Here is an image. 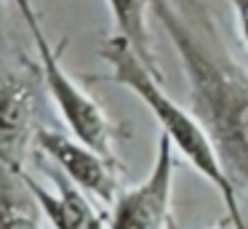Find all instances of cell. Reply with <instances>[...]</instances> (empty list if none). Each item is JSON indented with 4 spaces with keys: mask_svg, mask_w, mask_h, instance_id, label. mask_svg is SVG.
<instances>
[{
    "mask_svg": "<svg viewBox=\"0 0 248 229\" xmlns=\"http://www.w3.org/2000/svg\"><path fill=\"white\" fill-rule=\"evenodd\" d=\"M176 173V149L166 136H157L155 160L144 179L123 189L109 211V229H171V197Z\"/></svg>",
    "mask_w": 248,
    "mask_h": 229,
    "instance_id": "277c9868",
    "label": "cell"
},
{
    "mask_svg": "<svg viewBox=\"0 0 248 229\" xmlns=\"http://www.w3.org/2000/svg\"><path fill=\"white\" fill-rule=\"evenodd\" d=\"M227 218H230L232 229H248V227H246V218H243V213H240V205L227 208ZM216 229H224V227H216Z\"/></svg>",
    "mask_w": 248,
    "mask_h": 229,
    "instance_id": "8fae6325",
    "label": "cell"
},
{
    "mask_svg": "<svg viewBox=\"0 0 248 229\" xmlns=\"http://www.w3.org/2000/svg\"><path fill=\"white\" fill-rule=\"evenodd\" d=\"M0 5H3V0H0Z\"/></svg>",
    "mask_w": 248,
    "mask_h": 229,
    "instance_id": "4fadbf2b",
    "label": "cell"
},
{
    "mask_svg": "<svg viewBox=\"0 0 248 229\" xmlns=\"http://www.w3.org/2000/svg\"><path fill=\"white\" fill-rule=\"evenodd\" d=\"M171 229H182V227H176V221H173V224H171Z\"/></svg>",
    "mask_w": 248,
    "mask_h": 229,
    "instance_id": "7c38bea8",
    "label": "cell"
},
{
    "mask_svg": "<svg viewBox=\"0 0 248 229\" xmlns=\"http://www.w3.org/2000/svg\"><path fill=\"white\" fill-rule=\"evenodd\" d=\"M232 8H235V19H237V27H240V35L248 46V0H230Z\"/></svg>",
    "mask_w": 248,
    "mask_h": 229,
    "instance_id": "30bf717a",
    "label": "cell"
},
{
    "mask_svg": "<svg viewBox=\"0 0 248 229\" xmlns=\"http://www.w3.org/2000/svg\"><path fill=\"white\" fill-rule=\"evenodd\" d=\"M35 147L62 170L67 181H72L88 197L104 202V205H112L118 200V160L104 157L88 144L78 141L75 136L54 131V128H40L35 136Z\"/></svg>",
    "mask_w": 248,
    "mask_h": 229,
    "instance_id": "8992f818",
    "label": "cell"
},
{
    "mask_svg": "<svg viewBox=\"0 0 248 229\" xmlns=\"http://www.w3.org/2000/svg\"><path fill=\"white\" fill-rule=\"evenodd\" d=\"M14 3H16L19 14H22L24 24L30 30L32 46L38 51L40 80H43L46 91L54 99V107L62 115L64 125L70 128V136L88 144V147L96 149L104 157L115 160V136H118V131H115L112 120L102 109V104L93 96H88L83 91V85H78V80L64 69V64H62V48H56L51 43V37L46 35L32 0H14Z\"/></svg>",
    "mask_w": 248,
    "mask_h": 229,
    "instance_id": "3957f363",
    "label": "cell"
},
{
    "mask_svg": "<svg viewBox=\"0 0 248 229\" xmlns=\"http://www.w3.org/2000/svg\"><path fill=\"white\" fill-rule=\"evenodd\" d=\"M24 173L0 163V229H43L46 216Z\"/></svg>",
    "mask_w": 248,
    "mask_h": 229,
    "instance_id": "ba28073f",
    "label": "cell"
},
{
    "mask_svg": "<svg viewBox=\"0 0 248 229\" xmlns=\"http://www.w3.org/2000/svg\"><path fill=\"white\" fill-rule=\"evenodd\" d=\"M102 61L109 67L107 80L128 88L131 93H136L141 99V104L152 112V117L160 125V136H166L173 144L179 154L214 186L224 200V208L240 205L237 200V189L232 186V181L227 179L224 168L219 163L214 144L208 141L203 125L198 122V117L189 109L179 107L171 96L163 91L160 77L152 67H147L139 59V53L131 48V43L120 35H109L99 48Z\"/></svg>",
    "mask_w": 248,
    "mask_h": 229,
    "instance_id": "7a4b0ae2",
    "label": "cell"
},
{
    "mask_svg": "<svg viewBox=\"0 0 248 229\" xmlns=\"http://www.w3.org/2000/svg\"><path fill=\"white\" fill-rule=\"evenodd\" d=\"M107 8L112 14V21L118 27L115 35L125 37L131 43L139 59L152 67L157 75V59L152 51V37H150V24H147V14H150V0H107Z\"/></svg>",
    "mask_w": 248,
    "mask_h": 229,
    "instance_id": "9c48e42d",
    "label": "cell"
},
{
    "mask_svg": "<svg viewBox=\"0 0 248 229\" xmlns=\"http://www.w3.org/2000/svg\"><path fill=\"white\" fill-rule=\"evenodd\" d=\"M38 77L40 72L0 64V163L24 170L38 136Z\"/></svg>",
    "mask_w": 248,
    "mask_h": 229,
    "instance_id": "5b68a950",
    "label": "cell"
},
{
    "mask_svg": "<svg viewBox=\"0 0 248 229\" xmlns=\"http://www.w3.org/2000/svg\"><path fill=\"white\" fill-rule=\"evenodd\" d=\"M182 61L192 115L235 189L248 192V72L227 48L203 0H150Z\"/></svg>",
    "mask_w": 248,
    "mask_h": 229,
    "instance_id": "6da1fadb",
    "label": "cell"
},
{
    "mask_svg": "<svg viewBox=\"0 0 248 229\" xmlns=\"http://www.w3.org/2000/svg\"><path fill=\"white\" fill-rule=\"evenodd\" d=\"M24 179L46 221L54 229H109V221H104L102 213L93 208L91 197L78 189L72 181H67L62 173H54V189L43 186L32 173H24Z\"/></svg>",
    "mask_w": 248,
    "mask_h": 229,
    "instance_id": "52a82bcc",
    "label": "cell"
}]
</instances>
